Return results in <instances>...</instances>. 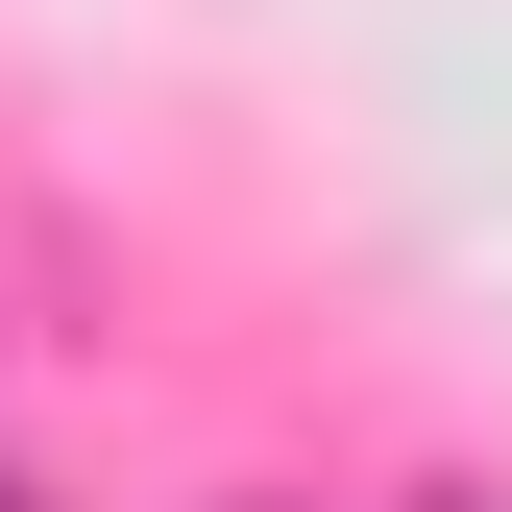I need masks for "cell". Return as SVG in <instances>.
<instances>
[{
	"mask_svg": "<svg viewBox=\"0 0 512 512\" xmlns=\"http://www.w3.org/2000/svg\"><path fill=\"white\" fill-rule=\"evenodd\" d=\"M391 512H488V488H391Z\"/></svg>",
	"mask_w": 512,
	"mask_h": 512,
	"instance_id": "6da1fadb",
	"label": "cell"
},
{
	"mask_svg": "<svg viewBox=\"0 0 512 512\" xmlns=\"http://www.w3.org/2000/svg\"><path fill=\"white\" fill-rule=\"evenodd\" d=\"M220 512H293V488H220Z\"/></svg>",
	"mask_w": 512,
	"mask_h": 512,
	"instance_id": "7a4b0ae2",
	"label": "cell"
},
{
	"mask_svg": "<svg viewBox=\"0 0 512 512\" xmlns=\"http://www.w3.org/2000/svg\"><path fill=\"white\" fill-rule=\"evenodd\" d=\"M0 512H25V464H0Z\"/></svg>",
	"mask_w": 512,
	"mask_h": 512,
	"instance_id": "3957f363",
	"label": "cell"
}]
</instances>
